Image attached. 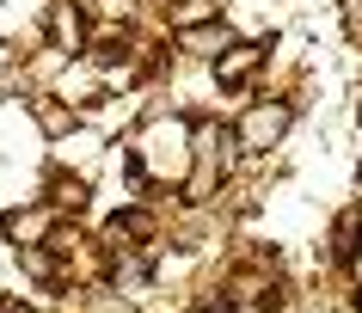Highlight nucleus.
Instances as JSON below:
<instances>
[{
	"instance_id": "obj_6",
	"label": "nucleus",
	"mask_w": 362,
	"mask_h": 313,
	"mask_svg": "<svg viewBox=\"0 0 362 313\" xmlns=\"http://www.w3.org/2000/svg\"><path fill=\"white\" fill-rule=\"evenodd\" d=\"M49 43L68 49V56H80V49H86V13H80V6H56V13H49Z\"/></svg>"
},
{
	"instance_id": "obj_3",
	"label": "nucleus",
	"mask_w": 362,
	"mask_h": 313,
	"mask_svg": "<svg viewBox=\"0 0 362 313\" xmlns=\"http://www.w3.org/2000/svg\"><path fill=\"white\" fill-rule=\"evenodd\" d=\"M233 129L228 123H203V129H191V160H197V184H191V196L209 184V166L215 172H228V160H233Z\"/></svg>"
},
{
	"instance_id": "obj_2",
	"label": "nucleus",
	"mask_w": 362,
	"mask_h": 313,
	"mask_svg": "<svg viewBox=\"0 0 362 313\" xmlns=\"http://www.w3.org/2000/svg\"><path fill=\"white\" fill-rule=\"evenodd\" d=\"M288 123H295V111H288L283 98H264V105H252L246 117L233 123V141H240V148H276Z\"/></svg>"
},
{
	"instance_id": "obj_12",
	"label": "nucleus",
	"mask_w": 362,
	"mask_h": 313,
	"mask_svg": "<svg viewBox=\"0 0 362 313\" xmlns=\"http://www.w3.org/2000/svg\"><path fill=\"white\" fill-rule=\"evenodd\" d=\"M6 68H13V43L0 37V74H6Z\"/></svg>"
},
{
	"instance_id": "obj_5",
	"label": "nucleus",
	"mask_w": 362,
	"mask_h": 313,
	"mask_svg": "<svg viewBox=\"0 0 362 313\" xmlns=\"http://www.w3.org/2000/svg\"><path fill=\"white\" fill-rule=\"evenodd\" d=\"M258 61H264V43H233L228 56L215 61V80H221V86L233 93V86H246V74L258 68Z\"/></svg>"
},
{
	"instance_id": "obj_4",
	"label": "nucleus",
	"mask_w": 362,
	"mask_h": 313,
	"mask_svg": "<svg viewBox=\"0 0 362 313\" xmlns=\"http://www.w3.org/2000/svg\"><path fill=\"white\" fill-rule=\"evenodd\" d=\"M178 49H191V56H209V61H221L233 49V31L221 19H197V25H185L178 31Z\"/></svg>"
},
{
	"instance_id": "obj_11",
	"label": "nucleus",
	"mask_w": 362,
	"mask_h": 313,
	"mask_svg": "<svg viewBox=\"0 0 362 313\" xmlns=\"http://www.w3.org/2000/svg\"><path fill=\"white\" fill-rule=\"evenodd\" d=\"M93 313H135V307H129V301H98Z\"/></svg>"
},
{
	"instance_id": "obj_1",
	"label": "nucleus",
	"mask_w": 362,
	"mask_h": 313,
	"mask_svg": "<svg viewBox=\"0 0 362 313\" xmlns=\"http://www.w3.org/2000/svg\"><path fill=\"white\" fill-rule=\"evenodd\" d=\"M129 160H141V172H160V178H185L191 166V129H178V123H148L141 141L129 148Z\"/></svg>"
},
{
	"instance_id": "obj_8",
	"label": "nucleus",
	"mask_w": 362,
	"mask_h": 313,
	"mask_svg": "<svg viewBox=\"0 0 362 313\" xmlns=\"http://www.w3.org/2000/svg\"><path fill=\"white\" fill-rule=\"evenodd\" d=\"M148 234H153V221L141 215V209H123V215H111V240H117V246H141Z\"/></svg>"
},
{
	"instance_id": "obj_9",
	"label": "nucleus",
	"mask_w": 362,
	"mask_h": 313,
	"mask_svg": "<svg viewBox=\"0 0 362 313\" xmlns=\"http://www.w3.org/2000/svg\"><path fill=\"white\" fill-rule=\"evenodd\" d=\"M49 196H56V203H68V209H80V203H86V184H80V178H62Z\"/></svg>"
},
{
	"instance_id": "obj_7",
	"label": "nucleus",
	"mask_w": 362,
	"mask_h": 313,
	"mask_svg": "<svg viewBox=\"0 0 362 313\" xmlns=\"http://www.w3.org/2000/svg\"><path fill=\"white\" fill-rule=\"evenodd\" d=\"M0 228H6V240H13V246H25V252H31V246L49 234V209H13Z\"/></svg>"
},
{
	"instance_id": "obj_13",
	"label": "nucleus",
	"mask_w": 362,
	"mask_h": 313,
	"mask_svg": "<svg viewBox=\"0 0 362 313\" xmlns=\"http://www.w3.org/2000/svg\"><path fill=\"white\" fill-rule=\"evenodd\" d=\"M203 313H228V307H203Z\"/></svg>"
},
{
	"instance_id": "obj_10",
	"label": "nucleus",
	"mask_w": 362,
	"mask_h": 313,
	"mask_svg": "<svg viewBox=\"0 0 362 313\" xmlns=\"http://www.w3.org/2000/svg\"><path fill=\"white\" fill-rule=\"evenodd\" d=\"M93 6H98V13H111V19H123V13H129L135 0H93Z\"/></svg>"
}]
</instances>
